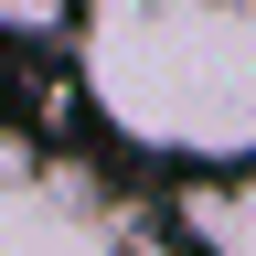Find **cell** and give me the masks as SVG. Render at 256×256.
Returning <instances> with one entry per match:
<instances>
[{"mask_svg": "<svg viewBox=\"0 0 256 256\" xmlns=\"http://www.w3.org/2000/svg\"><path fill=\"white\" fill-rule=\"evenodd\" d=\"M75 54L128 150L256 171V0H75Z\"/></svg>", "mask_w": 256, "mask_h": 256, "instance_id": "obj_1", "label": "cell"}, {"mask_svg": "<svg viewBox=\"0 0 256 256\" xmlns=\"http://www.w3.org/2000/svg\"><path fill=\"white\" fill-rule=\"evenodd\" d=\"M171 214H182L192 246H214V256H256V171H246V182H192Z\"/></svg>", "mask_w": 256, "mask_h": 256, "instance_id": "obj_3", "label": "cell"}, {"mask_svg": "<svg viewBox=\"0 0 256 256\" xmlns=\"http://www.w3.org/2000/svg\"><path fill=\"white\" fill-rule=\"evenodd\" d=\"M107 246H139L128 192H107L64 150H32L0 118V256H107Z\"/></svg>", "mask_w": 256, "mask_h": 256, "instance_id": "obj_2", "label": "cell"}, {"mask_svg": "<svg viewBox=\"0 0 256 256\" xmlns=\"http://www.w3.org/2000/svg\"><path fill=\"white\" fill-rule=\"evenodd\" d=\"M75 32V0H0V43H54Z\"/></svg>", "mask_w": 256, "mask_h": 256, "instance_id": "obj_4", "label": "cell"}]
</instances>
